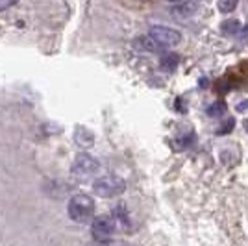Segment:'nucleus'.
<instances>
[{"label":"nucleus","mask_w":248,"mask_h":246,"mask_svg":"<svg viewBox=\"0 0 248 246\" xmlns=\"http://www.w3.org/2000/svg\"><path fill=\"white\" fill-rule=\"evenodd\" d=\"M150 37L154 39L159 46H174L182 41V35L178 30H172L169 26H163V24H157V26H152L150 28Z\"/></svg>","instance_id":"nucleus-3"},{"label":"nucleus","mask_w":248,"mask_h":246,"mask_svg":"<svg viewBox=\"0 0 248 246\" xmlns=\"http://www.w3.org/2000/svg\"><path fill=\"white\" fill-rule=\"evenodd\" d=\"M235 6H237V2H232V0H230V2H224V0L218 2V10L220 11H232Z\"/></svg>","instance_id":"nucleus-10"},{"label":"nucleus","mask_w":248,"mask_h":246,"mask_svg":"<svg viewBox=\"0 0 248 246\" xmlns=\"http://www.w3.org/2000/svg\"><path fill=\"white\" fill-rule=\"evenodd\" d=\"M93 189L98 196L109 198V196H117L124 193L126 184H124L123 178H119V176H102V178H98L93 184Z\"/></svg>","instance_id":"nucleus-2"},{"label":"nucleus","mask_w":248,"mask_h":246,"mask_svg":"<svg viewBox=\"0 0 248 246\" xmlns=\"http://www.w3.org/2000/svg\"><path fill=\"white\" fill-rule=\"evenodd\" d=\"M243 126H245V130H247V134H248V119H245V124H243Z\"/></svg>","instance_id":"nucleus-13"},{"label":"nucleus","mask_w":248,"mask_h":246,"mask_svg":"<svg viewBox=\"0 0 248 246\" xmlns=\"http://www.w3.org/2000/svg\"><path fill=\"white\" fill-rule=\"evenodd\" d=\"M226 128H233V121H228ZM218 135H224V130H222V132H218Z\"/></svg>","instance_id":"nucleus-12"},{"label":"nucleus","mask_w":248,"mask_h":246,"mask_svg":"<svg viewBox=\"0 0 248 246\" xmlns=\"http://www.w3.org/2000/svg\"><path fill=\"white\" fill-rule=\"evenodd\" d=\"M109 246H123V245H109Z\"/></svg>","instance_id":"nucleus-14"},{"label":"nucleus","mask_w":248,"mask_h":246,"mask_svg":"<svg viewBox=\"0 0 248 246\" xmlns=\"http://www.w3.org/2000/svg\"><path fill=\"white\" fill-rule=\"evenodd\" d=\"M94 213V200L87 195H74L69 202V215L76 222L89 220Z\"/></svg>","instance_id":"nucleus-1"},{"label":"nucleus","mask_w":248,"mask_h":246,"mask_svg":"<svg viewBox=\"0 0 248 246\" xmlns=\"http://www.w3.org/2000/svg\"><path fill=\"white\" fill-rule=\"evenodd\" d=\"M98 170V161L87 154H80L76 157V163H74V172L80 176H89L94 174Z\"/></svg>","instance_id":"nucleus-5"},{"label":"nucleus","mask_w":248,"mask_h":246,"mask_svg":"<svg viewBox=\"0 0 248 246\" xmlns=\"http://www.w3.org/2000/svg\"><path fill=\"white\" fill-rule=\"evenodd\" d=\"M10 6H13V0H8V2L2 0V2H0V10H6V8H10Z\"/></svg>","instance_id":"nucleus-11"},{"label":"nucleus","mask_w":248,"mask_h":246,"mask_svg":"<svg viewBox=\"0 0 248 246\" xmlns=\"http://www.w3.org/2000/svg\"><path fill=\"white\" fill-rule=\"evenodd\" d=\"M198 10H200L198 2H180V4H174L170 8V11L174 13V17H178V19H187V17L195 15Z\"/></svg>","instance_id":"nucleus-6"},{"label":"nucleus","mask_w":248,"mask_h":246,"mask_svg":"<svg viewBox=\"0 0 248 246\" xmlns=\"http://www.w3.org/2000/svg\"><path fill=\"white\" fill-rule=\"evenodd\" d=\"M161 67L165 69V71H174L176 65H178V56L176 54H167V56H163L161 58Z\"/></svg>","instance_id":"nucleus-7"},{"label":"nucleus","mask_w":248,"mask_h":246,"mask_svg":"<svg viewBox=\"0 0 248 246\" xmlns=\"http://www.w3.org/2000/svg\"><path fill=\"white\" fill-rule=\"evenodd\" d=\"M226 111V104L224 102H215L209 109H207V115H211V117H220L222 113Z\"/></svg>","instance_id":"nucleus-8"},{"label":"nucleus","mask_w":248,"mask_h":246,"mask_svg":"<svg viewBox=\"0 0 248 246\" xmlns=\"http://www.w3.org/2000/svg\"><path fill=\"white\" fill-rule=\"evenodd\" d=\"M239 28H241V24H239V21H235V19L222 22V30L226 31V33H237Z\"/></svg>","instance_id":"nucleus-9"},{"label":"nucleus","mask_w":248,"mask_h":246,"mask_svg":"<svg viewBox=\"0 0 248 246\" xmlns=\"http://www.w3.org/2000/svg\"><path fill=\"white\" fill-rule=\"evenodd\" d=\"M91 233L96 241H109V237L115 233V218L109 215H100L96 216L91 224Z\"/></svg>","instance_id":"nucleus-4"}]
</instances>
